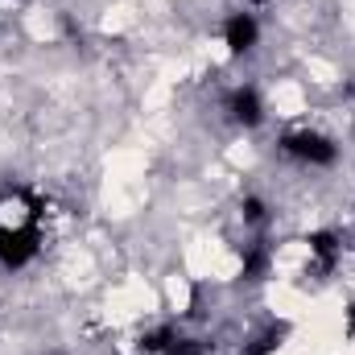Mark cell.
Segmentation results:
<instances>
[{"instance_id":"1","label":"cell","mask_w":355,"mask_h":355,"mask_svg":"<svg viewBox=\"0 0 355 355\" xmlns=\"http://www.w3.org/2000/svg\"><path fill=\"white\" fill-rule=\"evenodd\" d=\"M257 42V21L248 17V12H236L232 21H227V46L232 50H248Z\"/></svg>"}]
</instances>
